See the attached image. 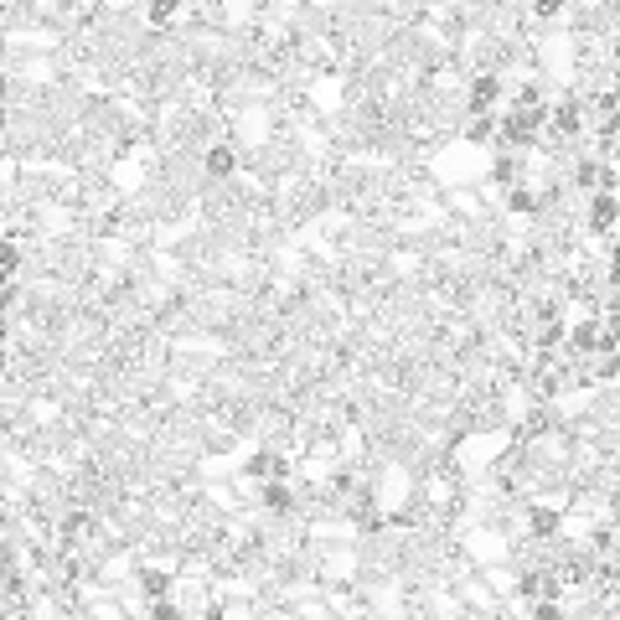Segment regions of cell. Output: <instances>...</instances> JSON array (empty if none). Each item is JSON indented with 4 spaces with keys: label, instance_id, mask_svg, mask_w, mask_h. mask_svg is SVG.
<instances>
[{
    "label": "cell",
    "instance_id": "2",
    "mask_svg": "<svg viewBox=\"0 0 620 620\" xmlns=\"http://www.w3.org/2000/svg\"><path fill=\"white\" fill-rule=\"evenodd\" d=\"M574 341H579L584 352H595V347H605V352H610V347H615L610 336H600V326H579V331H574Z\"/></svg>",
    "mask_w": 620,
    "mask_h": 620
},
{
    "label": "cell",
    "instance_id": "1",
    "mask_svg": "<svg viewBox=\"0 0 620 620\" xmlns=\"http://www.w3.org/2000/svg\"><path fill=\"white\" fill-rule=\"evenodd\" d=\"M579 129V109L574 103H558V109H553V135H574Z\"/></svg>",
    "mask_w": 620,
    "mask_h": 620
},
{
    "label": "cell",
    "instance_id": "7",
    "mask_svg": "<svg viewBox=\"0 0 620 620\" xmlns=\"http://www.w3.org/2000/svg\"><path fill=\"white\" fill-rule=\"evenodd\" d=\"M553 527H558V517H553L548 507H538V512H533V533H543V538H548Z\"/></svg>",
    "mask_w": 620,
    "mask_h": 620
},
{
    "label": "cell",
    "instance_id": "5",
    "mask_svg": "<svg viewBox=\"0 0 620 620\" xmlns=\"http://www.w3.org/2000/svg\"><path fill=\"white\" fill-rule=\"evenodd\" d=\"M248 470H254V476H264V481H274V476H280L284 466H280V460H274V455H259V460H254V466H248Z\"/></svg>",
    "mask_w": 620,
    "mask_h": 620
},
{
    "label": "cell",
    "instance_id": "4",
    "mask_svg": "<svg viewBox=\"0 0 620 620\" xmlns=\"http://www.w3.org/2000/svg\"><path fill=\"white\" fill-rule=\"evenodd\" d=\"M589 222H595V228H610V222H615V202H610V196H600V202L589 207Z\"/></svg>",
    "mask_w": 620,
    "mask_h": 620
},
{
    "label": "cell",
    "instance_id": "3",
    "mask_svg": "<svg viewBox=\"0 0 620 620\" xmlns=\"http://www.w3.org/2000/svg\"><path fill=\"white\" fill-rule=\"evenodd\" d=\"M491 99H496V78H476V83H470V103H476V109H486Z\"/></svg>",
    "mask_w": 620,
    "mask_h": 620
},
{
    "label": "cell",
    "instance_id": "8",
    "mask_svg": "<svg viewBox=\"0 0 620 620\" xmlns=\"http://www.w3.org/2000/svg\"><path fill=\"white\" fill-rule=\"evenodd\" d=\"M171 16H176V6H171V0H161V6H155V10H150V21H155V26H166Z\"/></svg>",
    "mask_w": 620,
    "mask_h": 620
},
{
    "label": "cell",
    "instance_id": "6",
    "mask_svg": "<svg viewBox=\"0 0 620 620\" xmlns=\"http://www.w3.org/2000/svg\"><path fill=\"white\" fill-rule=\"evenodd\" d=\"M207 166H212L217 176H228V171H233V150H228V145H217V150L207 155Z\"/></svg>",
    "mask_w": 620,
    "mask_h": 620
}]
</instances>
